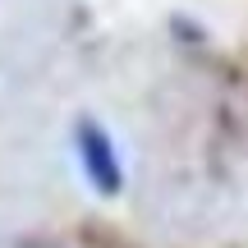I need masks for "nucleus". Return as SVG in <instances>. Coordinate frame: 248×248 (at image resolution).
Here are the masks:
<instances>
[{
  "mask_svg": "<svg viewBox=\"0 0 248 248\" xmlns=\"http://www.w3.org/2000/svg\"><path fill=\"white\" fill-rule=\"evenodd\" d=\"M78 156H83V170H88V179L101 188V193H115L120 188V161H115V147H110V138L97 129V124H83L78 129Z\"/></svg>",
  "mask_w": 248,
  "mask_h": 248,
  "instance_id": "nucleus-1",
  "label": "nucleus"
}]
</instances>
